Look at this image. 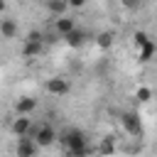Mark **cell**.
I'll return each mask as SVG.
<instances>
[{
  "mask_svg": "<svg viewBox=\"0 0 157 157\" xmlns=\"http://www.w3.org/2000/svg\"><path fill=\"white\" fill-rule=\"evenodd\" d=\"M66 2H69V7H74V10H81V7H83L88 0H66Z\"/></svg>",
  "mask_w": 157,
  "mask_h": 157,
  "instance_id": "19",
  "label": "cell"
},
{
  "mask_svg": "<svg viewBox=\"0 0 157 157\" xmlns=\"http://www.w3.org/2000/svg\"><path fill=\"white\" fill-rule=\"evenodd\" d=\"M120 125L125 128L128 135H132V137H142V120L137 118V113H132V110L120 113Z\"/></svg>",
  "mask_w": 157,
  "mask_h": 157,
  "instance_id": "3",
  "label": "cell"
},
{
  "mask_svg": "<svg viewBox=\"0 0 157 157\" xmlns=\"http://www.w3.org/2000/svg\"><path fill=\"white\" fill-rule=\"evenodd\" d=\"M47 10H49L54 17H61V15H66L69 2H66V0H47Z\"/></svg>",
  "mask_w": 157,
  "mask_h": 157,
  "instance_id": "12",
  "label": "cell"
},
{
  "mask_svg": "<svg viewBox=\"0 0 157 157\" xmlns=\"http://www.w3.org/2000/svg\"><path fill=\"white\" fill-rule=\"evenodd\" d=\"M17 32H20V27L12 17H0V37L2 39H15Z\"/></svg>",
  "mask_w": 157,
  "mask_h": 157,
  "instance_id": "9",
  "label": "cell"
},
{
  "mask_svg": "<svg viewBox=\"0 0 157 157\" xmlns=\"http://www.w3.org/2000/svg\"><path fill=\"white\" fill-rule=\"evenodd\" d=\"M5 10H7V2H5V0H0V15H5Z\"/></svg>",
  "mask_w": 157,
  "mask_h": 157,
  "instance_id": "20",
  "label": "cell"
},
{
  "mask_svg": "<svg viewBox=\"0 0 157 157\" xmlns=\"http://www.w3.org/2000/svg\"><path fill=\"white\" fill-rule=\"evenodd\" d=\"M113 32H101V34H96V44H98V49H110L113 47Z\"/></svg>",
  "mask_w": 157,
  "mask_h": 157,
  "instance_id": "14",
  "label": "cell"
},
{
  "mask_svg": "<svg viewBox=\"0 0 157 157\" xmlns=\"http://www.w3.org/2000/svg\"><path fill=\"white\" fill-rule=\"evenodd\" d=\"M74 27H76V22H74L69 15H61V17L54 20V29H56V34H61V37H66Z\"/></svg>",
  "mask_w": 157,
  "mask_h": 157,
  "instance_id": "10",
  "label": "cell"
},
{
  "mask_svg": "<svg viewBox=\"0 0 157 157\" xmlns=\"http://www.w3.org/2000/svg\"><path fill=\"white\" fill-rule=\"evenodd\" d=\"M44 88H47V93L49 96H66L69 91H71V83H69V78H61V76H52V78H47L44 81Z\"/></svg>",
  "mask_w": 157,
  "mask_h": 157,
  "instance_id": "5",
  "label": "cell"
},
{
  "mask_svg": "<svg viewBox=\"0 0 157 157\" xmlns=\"http://www.w3.org/2000/svg\"><path fill=\"white\" fill-rule=\"evenodd\" d=\"M42 49H44V37H42V32L32 29V32L22 39V56H39Z\"/></svg>",
  "mask_w": 157,
  "mask_h": 157,
  "instance_id": "2",
  "label": "cell"
},
{
  "mask_svg": "<svg viewBox=\"0 0 157 157\" xmlns=\"http://www.w3.org/2000/svg\"><path fill=\"white\" fill-rule=\"evenodd\" d=\"M64 39H66V44H69V47H81V44H83V39H86V32L74 27V29H71Z\"/></svg>",
  "mask_w": 157,
  "mask_h": 157,
  "instance_id": "13",
  "label": "cell"
},
{
  "mask_svg": "<svg viewBox=\"0 0 157 157\" xmlns=\"http://www.w3.org/2000/svg\"><path fill=\"white\" fill-rule=\"evenodd\" d=\"M10 130L15 132V137L29 135V130H32V120H29V115H17V118H12V125H10Z\"/></svg>",
  "mask_w": 157,
  "mask_h": 157,
  "instance_id": "7",
  "label": "cell"
},
{
  "mask_svg": "<svg viewBox=\"0 0 157 157\" xmlns=\"http://www.w3.org/2000/svg\"><path fill=\"white\" fill-rule=\"evenodd\" d=\"M135 98H137V101H140V103H147V101H150V98H152V91H150V88H147V86H140V88H137V91H135Z\"/></svg>",
  "mask_w": 157,
  "mask_h": 157,
  "instance_id": "17",
  "label": "cell"
},
{
  "mask_svg": "<svg viewBox=\"0 0 157 157\" xmlns=\"http://www.w3.org/2000/svg\"><path fill=\"white\" fill-rule=\"evenodd\" d=\"M37 110V101L32 98V96H20L17 101H15V113L17 115H29V113H34Z\"/></svg>",
  "mask_w": 157,
  "mask_h": 157,
  "instance_id": "8",
  "label": "cell"
},
{
  "mask_svg": "<svg viewBox=\"0 0 157 157\" xmlns=\"http://www.w3.org/2000/svg\"><path fill=\"white\" fill-rule=\"evenodd\" d=\"M155 52H157V44H155V39H150L145 47H140V49H137V61L147 64V61L155 56Z\"/></svg>",
  "mask_w": 157,
  "mask_h": 157,
  "instance_id": "11",
  "label": "cell"
},
{
  "mask_svg": "<svg viewBox=\"0 0 157 157\" xmlns=\"http://www.w3.org/2000/svg\"><path fill=\"white\" fill-rule=\"evenodd\" d=\"M37 150H39V145L34 142V137H29V135L17 137V145H15V155L17 157H34Z\"/></svg>",
  "mask_w": 157,
  "mask_h": 157,
  "instance_id": "6",
  "label": "cell"
},
{
  "mask_svg": "<svg viewBox=\"0 0 157 157\" xmlns=\"http://www.w3.org/2000/svg\"><path fill=\"white\" fill-rule=\"evenodd\" d=\"M140 2H142V0H120V5H123L125 10H137Z\"/></svg>",
  "mask_w": 157,
  "mask_h": 157,
  "instance_id": "18",
  "label": "cell"
},
{
  "mask_svg": "<svg viewBox=\"0 0 157 157\" xmlns=\"http://www.w3.org/2000/svg\"><path fill=\"white\" fill-rule=\"evenodd\" d=\"M150 39H152V37H150L147 32H142V29H137V32L132 34V42H135V47H137V49H140V47H145Z\"/></svg>",
  "mask_w": 157,
  "mask_h": 157,
  "instance_id": "16",
  "label": "cell"
},
{
  "mask_svg": "<svg viewBox=\"0 0 157 157\" xmlns=\"http://www.w3.org/2000/svg\"><path fill=\"white\" fill-rule=\"evenodd\" d=\"M115 152V142L113 137H103V142L98 145V155H113Z\"/></svg>",
  "mask_w": 157,
  "mask_h": 157,
  "instance_id": "15",
  "label": "cell"
},
{
  "mask_svg": "<svg viewBox=\"0 0 157 157\" xmlns=\"http://www.w3.org/2000/svg\"><path fill=\"white\" fill-rule=\"evenodd\" d=\"M34 142H37L39 147L54 145V142H56V130H54V125H49V123L37 125V130H34Z\"/></svg>",
  "mask_w": 157,
  "mask_h": 157,
  "instance_id": "4",
  "label": "cell"
},
{
  "mask_svg": "<svg viewBox=\"0 0 157 157\" xmlns=\"http://www.w3.org/2000/svg\"><path fill=\"white\" fill-rule=\"evenodd\" d=\"M61 145L66 147V152H69L71 157H86V155H88V140H86L83 130H78V128L66 130V132L61 135Z\"/></svg>",
  "mask_w": 157,
  "mask_h": 157,
  "instance_id": "1",
  "label": "cell"
}]
</instances>
